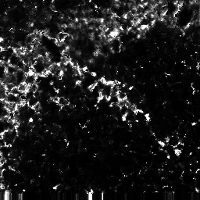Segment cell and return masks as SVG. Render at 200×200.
Masks as SVG:
<instances>
[{"label": "cell", "instance_id": "cell-9", "mask_svg": "<svg viewBox=\"0 0 200 200\" xmlns=\"http://www.w3.org/2000/svg\"><path fill=\"white\" fill-rule=\"evenodd\" d=\"M117 96H118L120 100H126L127 98V94L125 93V92L119 91V92L117 93Z\"/></svg>", "mask_w": 200, "mask_h": 200}, {"label": "cell", "instance_id": "cell-6", "mask_svg": "<svg viewBox=\"0 0 200 200\" xmlns=\"http://www.w3.org/2000/svg\"><path fill=\"white\" fill-rule=\"evenodd\" d=\"M128 111H129V107H128L127 105H123V106H121V110H120L121 116H122V117H124L127 113H128Z\"/></svg>", "mask_w": 200, "mask_h": 200}, {"label": "cell", "instance_id": "cell-10", "mask_svg": "<svg viewBox=\"0 0 200 200\" xmlns=\"http://www.w3.org/2000/svg\"><path fill=\"white\" fill-rule=\"evenodd\" d=\"M25 95H26L27 99V101H28L30 99H32V97H34V92H32V91H30V90H28L27 92H25Z\"/></svg>", "mask_w": 200, "mask_h": 200}, {"label": "cell", "instance_id": "cell-2", "mask_svg": "<svg viewBox=\"0 0 200 200\" xmlns=\"http://www.w3.org/2000/svg\"><path fill=\"white\" fill-rule=\"evenodd\" d=\"M181 142V138L177 134H174L171 137L167 138V144L173 147H176V145Z\"/></svg>", "mask_w": 200, "mask_h": 200}, {"label": "cell", "instance_id": "cell-7", "mask_svg": "<svg viewBox=\"0 0 200 200\" xmlns=\"http://www.w3.org/2000/svg\"><path fill=\"white\" fill-rule=\"evenodd\" d=\"M28 87H29V85H27L25 82L21 83V84H20L18 85L19 90H20L21 92H24V93L28 91Z\"/></svg>", "mask_w": 200, "mask_h": 200}, {"label": "cell", "instance_id": "cell-3", "mask_svg": "<svg viewBox=\"0 0 200 200\" xmlns=\"http://www.w3.org/2000/svg\"><path fill=\"white\" fill-rule=\"evenodd\" d=\"M36 74H32V73H30V74H27L26 78H25V83H26L27 85H31V84H34V83H36V79H37V76L35 75Z\"/></svg>", "mask_w": 200, "mask_h": 200}, {"label": "cell", "instance_id": "cell-4", "mask_svg": "<svg viewBox=\"0 0 200 200\" xmlns=\"http://www.w3.org/2000/svg\"><path fill=\"white\" fill-rule=\"evenodd\" d=\"M39 98L34 96V97H32V99H30L27 101V105H29L30 107L34 108V106L37 105L38 103H39Z\"/></svg>", "mask_w": 200, "mask_h": 200}, {"label": "cell", "instance_id": "cell-8", "mask_svg": "<svg viewBox=\"0 0 200 200\" xmlns=\"http://www.w3.org/2000/svg\"><path fill=\"white\" fill-rule=\"evenodd\" d=\"M67 35H68V34L66 33V32H59L58 34H57V40L60 41V42H63Z\"/></svg>", "mask_w": 200, "mask_h": 200}, {"label": "cell", "instance_id": "cell-1", "mask_svg": "<svg viewBox=\"0 0 200 200\" xmlns=\"http://www.w3.org/2000/svg\"><path fill=\"white\" fill-rule=\"evenodd\" d=\"M5 101L10 103H16V104H21V100L18 95H16L13 93H8Z\"/></svg>", "mask_w": 200, "mask_h": 200}, {"label": "cell", "instance_id": "cell-5", "mask_svg": "<svg viewBox=\"0 0 200 200\" xmlns=\"http://www.w3.org/2000/svg\"><path fill=\"white\" fill-rule=\"evenodd\" d=\"M57 103H58L60 106L63 107V106H65V105H66L67 104H69V100L66 99L65 97H60L59 98L58 101H57Z\"/></svg>", "mask_w": 200, "mask_h": 200}]
</instances>
